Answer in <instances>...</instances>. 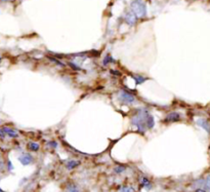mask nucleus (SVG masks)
<instances>
[{
    "label": "nucleus",
    "instance_id": "f257e3e1",
    "mask_svg": "<svg viewBox=\"0 0 210 192\" xmlns=\"http://www.w3.org/2000/svg\"><path fill=\"white\" fill-rule=\"evenodd\" d=\"M149 111L145 108H140L135 111L134 115L131 117V124L137 128L140 133H144L145 131V118L149 115Z\"/></svg>",
    "mask_w": 210,
    "mask_h": 192
},
{
    "label": "nucleus",
    "instance_id": "f03ea898",
    "mask_svg": "<svg viewBox=\"0 0 210 192\" xmlns=\"http://www.w3.org/2000/svg\"><path fill=\"white\" fill-rule=\"evenodd\" d=\"M131 13L137 18H144L147 14V7L142 0H133L130 4Z\"/></svg>",
    "mask_w": 210,
    "mask_h": 192
},
{
    "label": "nucleus",
    "instance_id": "7ed1b4c3",
    "mask_svg": "<svg viewBox=\"0 0 210 192\" xmlns=\"http://www.w3.org/2000/svg\"><path fill=\"white\" fill-rule=\"evenodd\" d=\"M118 99L124 105H131L137 101L133 93L127 92V90H121L120 92L118 93Z\"/></svg>",
    "mask_w": 210,
    "mask_h": 192
},
{
    "label": "nucleus",
    "instance_id": "20e7f679",
    "mask_svg": "<svg viewBox=\"0 0 210 192\" xmlns=\"http://www.w3.org/2000/svg\"><path fill=\"white\" fill-rule=\"evenodd\" d=\"M180 120V114L175 111L168 113L165 116V118H164V121L165 122H176Z\"/></svg>",
    "mask_w": 210,
    "mask_h": 192
},
{
    "label": "nucleus",
    "instance_id": "39448f33",
    "mask_svg": "<svg viewBox=\"0 0 210 192\" xmlns=\"http://www.w3.org/2000/svg\"><path fill=\"white\" fill-rule=\"evenodd\" d=\"M19 161L23 165H29L30 164H32L33 157L30 154H28V153H24V154L19 156Z\"/></svg>",
    "mask_w": 210,
    "mask_h": 192
},
{
    "label": "nucleus",
    "instance_id": "423d86ee",
    "mask_svg": "<svg viewBox=\"0 0 210 192\" xmlns=\"http://www.w3.org/2000/svg\"><path fill=\"white\" fill-rule=\"evenodd\" d=\"M2 129H3V131H4V134H5L6 136H8L9 138H13V139H16V138H19V133L16 131V129H13V128H2Z\"/></svg>",
    "mask_w": 210,
    "mask_h": 192
},
{
    "label": "nucleus",
    "instance_id": "0eeeda50",
    "mask_svg": "<svg viewBox=\"0 0 210 192\" xmlns=\"http://www.w3.org/2000/svg\"><path fill=\"white\" fill-rule=\"evenodd\" d=\"M137 18L134 16L131 11H129V13H126V16H125V22L128 24L129 26H133L135 23H137Z\"/></svg>",
    "mask_w": 210,
    "mask_h": 192
},
{
    "label": "nucleus",
    "instance_id": "6e6552de",
    "mask_svg": "<svg viewBox=\"0 0 210 192\" xmlns=\"http://www.w3.org/2000/svg\"><path fill=\"white\" fill-rule=\"evenodd\" d=\"M197 124L201 126L202 128H204L208 134H210V123L206 120V119H198Z\"/></svg>",
    "mask_w": 210,
    "mask_h": 192
},
{
    "label": "nucleus",
    "instance_id": "1a4fd4ad",
    "mask_svg": "<svg viewBox=\"0 0 210 192\" xmlns=\"http://www.w3.org/2000/svg\"><path fill=\"white\" fill-rule=\"evenodd\" d=\"M79 164H80V161H79V160L71 159V160H69V161L66 162V167L69 170V171H71V170L76 169V167H77Z\"/></svg>",
    "mask_w": 210,
    "mask_h": 192
},
{
    "label": "nucleus",
    "instance_id": "9d476101",
    "mask_svg": "<svg viewBox=\"0 0 210 192\" xmlns=\"http://www.w3.org/2000/svg\"><path fill=\"white\" fill-rule=\"evenodd\" d=\"M155 126V120H154V116H152L151 114H149L145 118V128H153Z\"/></svg>",
    "mask_w": 210,
    "mask_h": 192
},
{
    "label": "nucleus",
    "instance_id": "9b49d317",
    "mask_svg": "<svg viewBox=\"0 0 210 192\" xmlns=\"http://www.w3.org/2000/svg\"><path fill=\"white\" fill-rule=\"evenodd\" d=\"M132 78L134 79L135 83H137V85L142 84V83L145 82V81L148 80V78H147V77H145V76H142V75H133V76H132Z\"/></svg>",
    "mask_w": 210,
    "mask_h": 192
},
{
    "label": "nucleus",
    "instance_id": "f8f14e48",
    "mask_svg": "<svg viewBox=\"0 0 210 192\" xmlns=\"http://www.w3.org/2000/svg\"><path fill=\"white\" fill-rule=\"evenodd\" d=\"M140 185L144 187V188H147V189H151V187H152L151 181H150L147 177H142V181H140Z\"/></svg>",
    "mask_w": 210,
    "mask_h": 192
},
{
    "label": "nucleus",
    "instance_id": "ddd939ff",
    "mask_svg": "<svg viewBox=\"0 0 210 192\" xmlns=\"http://www.w3.org/2000/svg\"><path fill=\"white\" fill-rule=\"evenodd\" d=\"M28 148H29V150L36 152V151L40 149V145L37 142H29L28 143Z\"/></svg>",
    "mask_w": 210,
    "mask_h": 192
},
{
    "label": "nucleus",
    "instance_id": "4468645a",
    "mask_svg": "<svg viewBox=\"0 0 210 192\" xmlns=\"http://www.w3.org/2000/svg\"><path fill=\"white\" fill-rule=\"evenodd\" d=\"M125 171H126V167L125 165H122V164H119V165H117V167H114V173H115V174H118V175L123 174Z\"/></svg>",
    "mask_w": 210,
    "mask_h": 192
},
{
    "label": "nucleus",
    "instance_id": "2eb2a0df",
    "mask_svg": "<svg viewBox=\"0 0 210 192\" xmlns=\"http://www.w3.org/2000/svg\"><path fill=\"white\" fill-rule=\"evenodd\" d=\"M66 192H80V190L75 184H69L66 188Z\"/></svg>",
    "mask_w": 210,
    "mask_h": 192
},
{
    "label": "nucleus",
    "instance_id": "dca6fc26",
    "mask_svg": "<svg viewBox=\"0 0 210 192\" xmlns=\"http://www.w3.org/2000/svg\"><path fill=\"white\" fill-rule=\"evenodd\" d=\"M114 62H115V60L113 59V57L110 56V55H107V56L105 57L104 61H102V64H104L105 66H107V65H109L111 63H114Z\"/></svg>",
    "mask_w": 210,
    "mask_h": 192
},
{
    "label": "nucleus",
    "instance_id": "f3484780",
    "mask_svg": "<svg viewBox=\"0 0 210 192\" xmlns=\"http://www.w3.org/2000/svg\"><path fill=\"white\" fill-rule=\"evenodd\" d=\"M48 60L50 62H52V63L53 64H56V65H58V66H59V67H65L66 65L64 64V63H62L61 61H59L58 59H54V58H51V57H48Z\"/></svg>",
    "mask_w": 210,
    "mask_h": 192
},
{
    "label": "nucleus",
    "instance_id": "a211bd4d",
    "mask_svg": "<svg viewBox=\"0 0 210 192\" xmlns=\"http://www.w3.org/2000/svg\"><path fill=\"white\" fill-rule=\"evenodd\" d=\"M133 188L131 186H122L119 189V192H133Z\"/></svg>",
    "mask_w": 210,
    "mask_h": 192
},
{
    "label": "nucleus",
    "instance_id": "6ab92c4d",
    "mask_svg": "<svg viewBox=\"0 0 210 192\" xmlns=\"http://www.w3.org/2000/svg\"><path fill=\"white\" fill-rule=\"evenodd\" d=\"M204 187L207 189V190L210 191V175L206 177V179L204 180Z\"/></svg>",
    "mask_w": 210,
    "mask_h": 192
},
{
    "label": "nucleus",
    "instance_id": "aec40b11",
    "mask_svg": "<svg viewBox=\"0 0 210 192\" xmlns=\"http://www.w3.org/2000/svg\"><path fill=\"white\" fill-rule=\"evenodd\" d=\"M68 65L71 67V68L74 69V70H76V71L81 70L80 67H79V66H77V65H76V63H74V62H68Z\"/></svg>",
    "mask_w": 210,
    "mask_h": 192
},
{
    "label": "nucleus",
    "instance_id": "412c9836",
    "mask_svg": "<svg viewBox=\"0 0 210 192\" xmlns=\"http://www.w3.org/2000/svg\"><path fill=\"white\" fill-rule=\"evenodd\" d=\"M47 145L50 146L51 148H56L58 147V143H56V141H50V142L47 143Z\"/></svg>",
    "mask_w": 210,
    "mask_h": 192
},
{
    "label": "nucleus",
    "instance_id": "4be33fe9",
    "mask_svg": "<svg viewBox=\"0 0 210 192\" xmlns=\"http://www.w3.org/2000/svg\"><path fill=\"white\" fill-rule=\"evenodd\" d=\"M111 74H113V75H116V76H120L121 75V72H118L117 70H111Z\"/></svg>",
    "mask_w": 210,
    "mask_h": 192
},
{
    "label": "nucleus",
    "instance_id": "5701e85b",
    "mask_svg": "<svg viewBox=\"0 0 210 192\" xmlns=\"http://www.w3.org/2000/svg\"><path fill=\"white\" fill-rule=\"evenodd\" d=\"M5 134H4V131H3V129H2V128H0V138H1V139H4V138H5Z\"/></svg>",
    "mask_w": 210,
    "mask_h": 192
},
{
    "label": "nucleus",
    "instance_id": "b1692460",
    "mask_svg": "<svg viewBox=\"0 0 210 192\" xmlns=\"http://www.w3.org/2000/svg\"><path fill=\"white\" fill-rule=\"evenodd\" d=\"M7 165H8L9 171H11V170H13V164H11V161H8L7 162Z\"/></svg>",
    "mask_w": 210,
    "mask_h": 192
},
{
    "label": "nucleus",
    "instance_id": "393cba45",
    "mask_svg": "<svg viewBox=\"0 0 210 192\" xmlns=\"http://www.w3.org/2000/svg\"><path fill=\"white\" fill-rule=\"evenodd\" d=\"M195 192H206V190H204V189H202V188H197Z\"/></svg>",
    "mask_w": 210,
    "mask_h": 192
},
{
    "label": "nucleus",
    "instance_id": "a878e982",
    "mask_svg": "<svg viewBox=\"0 0 210 192\" xmlns=\"http://www.w3.org/2000/svg\"><path fill=\"white\" fill-rule=\"evenodd\" d=\"M2 167H3V162H2L1 160H0V170H1Z\"/></svg>",
    "mask_w": 210,
    "mask_h": 192
},
{
    "label": "nucleus",
    "instance_id": "bb28decb",
    "mask_svg": "<svg viewBox=\"0 0 210 192\" xmlns=\"http://www.w3.org/2000/svg\"><path fill=\"white\" fill-rule=\"evenodd\" d=\"M0 192H4L3 190H1V189H0Z\"/></svg>",
    "mask_w": 210,
    "mask_h": 192
},
{
    "label": "nucleus",
    "instance_id": "cd10ccee",
    "mask_svg": "<svg viewBox=\"0 0 210 192\" xmlns=\"http://www.w3.org/2000/svg\"><path fill=\"white\" fill-rule=\"evenodd\" d=\"M0 63H1V58H0Z\"/></svg>",
    "mask_w": 210,
    "mask_h": 192
}]
</instances>
